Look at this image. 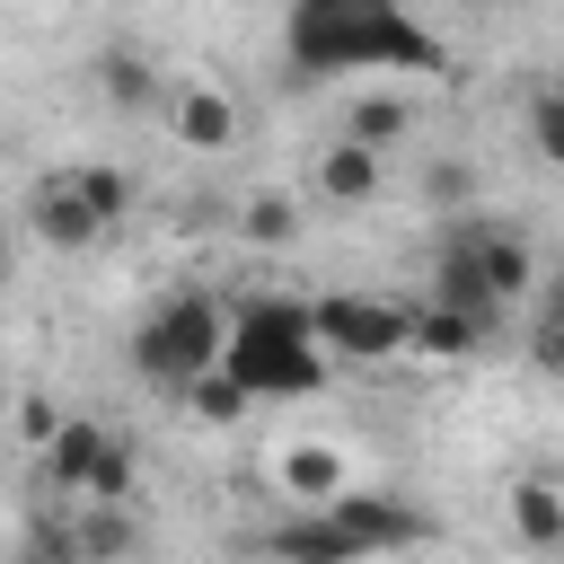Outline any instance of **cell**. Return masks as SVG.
Returning a JSON list of instances; mask_svg holds the SVG:
<instances>
[{
    "label": "cell",
    "instance_id": "2",
    "mask_svg": "<svg viewBox=\"0 0 564 564\" xmlns=\"http://www.w3.org/2000/svg\"><path fill=\"white\" fill-rule=\"evenodd\" d=\"M220 370L264 405V397H317L335 379L317 326H308V300H282V291H256L229 308L220 326Z\"/></svg>",
    "mask_w": 564,
    "mask_h": 564
},
{
    "label": "cell",
    "instance_id": "9",
    "mask_svg": "<svg viewBox=\"0 0 564 564\" xmlns=\"http://www.w3.org/2000/svg\"><path fill=\"white\" fill-rule=\"evenodd\" d=\"M485 335H494V317H467L449 300H405V352L414 361H467V352H485Z\"/></svg>",
    "mask_w": 564,
    "mask_h": 564
},
{
    "label": "cell",
    "instance_id": "22",
    "mask_svg": "<svg viewBox=\"0 0 564 564\" xmlns=\"http://www.w3.org/2000/svg\"><path fill=\"white\" fill-rule=\"evenodd\" d=\"M467 194H476V176H467L458 159H432V167H423V203H432V212H467Z\"/></svg>",
    "mask_w": 564,
    "mask_h": 564
},
{
    "label": "cell",
    "instance_id": "10",
    "mask_svg": "<svg viewBox=\"0 0 564 564\" xmlns=\"http://www.w3.org/2000/svg\"><path fill=\"white\" fill-rule=\"evenodd\" d=\"M256 546H264V555H282V564H361V555H352V538L335 529V511H326V502H291V511L256 538Z\"/></svg>",
    "mask_w": 564,
    "mask_h": 564
},
{
    "label": "cell",
    "instance_id": "20",
    "mask_svg": "<svg viewBox=\"0 0 564 564\" xmlns=\"http://www.w3.org/2000/svg\"><path fill=\"white\" fill-rule=\"evenodd\" d=\"M70 185H79V203H88L106 229L132 212V176H123V167H106V159H79V167H70Z\"/></svg>",
    "mask_w": 564,
    "mask_h": 564
},
{
    "label": "cell",
    "instance_id": "19",
    "mask_svg": "<svg viewBox=\"0 0 564 564\" xmlns=\"http://www.w3.org/2000/svg\"><path fill=\"white\" fill-rule=\"evenodd\" d=\"M176 397H185V405H194L203 423H247V405H256V397H247V388H238V379H229L220 361H212V370H194V379H185Z\"/></svg>",
    "mask_w": 564,
    "mask_h": 564
},
{
    "label": "cell",
    "instance_id": "3",
    "mask_svg": "<svg viewBox=\"0 0 564 564\" xmlns=\"http://www.w3.org/2000/svg\"><path fill=\"white\" fill-rule=\"evenodd\" d=\"M529 291H538V247H529V229H520V220H494V212H449V229H441V247H432V291H423V300H449V308L502 326V308H520Z\"/></svg>",
    "mask_w": 564,
    "mask_h": 564
},
{
    "label": "cell",
    "instance_id": "21",
    "mask_svg": "<svg viewBox=\"0 0 564 564\" xmlns=\"http://www.w3.org/2000/svg\"><path fill=\"white\" fill-rule=\"evenodd\" d=\"M529 370H538V379H555V370H564V300H555V291L538 300V326H529Z\"/></svg>",
    "mask_w": 564,
    "mask_h": 564
},
{
    "label": "cell",
    "instance_id": "8",
    "mask_svg": "<svg viewBox=\"0 0 564 564\" xmlns=\"http://www.w3.org/2000/svg\"><path fill=\"white\" fill-rule=\"evenodd\" d=\"M167 132H176L194 159H220V150H238V97H229L220 79H185V88L167 97Z\"/></svg>",
    "mask_w": 564,
    "mask_h": 564
},
{
    "label": "cell",
    "instance_id": "24",
    "mask_svg": "<svg viewBox=\"0 0 564 564\" xmlns=\"http://www.w3.org/2000/svg\"><path fill=\"white\" fill-rule=\"evenodd\" d=\"M449 9H467V18H494V9H511V0H449Z\"/></svg>",
    "mask_w": 564,
    "mask_h": 564
},
{
    "label": "cell",
    "instance_id": "23",
    "mask_svg": "<svg viewBox=\"0 0 564 564\" xmlns=\"http://www.w3.org/2000/svg\"><path fill=\"white\" fill-rule=\"evenodd\" d=\"M53 423H62V405H53V397H18V441H35V449H44V432H53Z\"/></svg>",
    "mask_w": 564,
    "mask_h": 564
},
{
    "label": "cell",
    "instance_id": "4",
    "mask_svg": "<svg viewBox=\"0 0 564 564\" xmlns=\"http://www.w3.org/2000/svg\"><path fill=\"white\" fill-rule=\"evenodd\" d=\"M220 326H229V300L185 282V291H167L159 308H141V326H132V370H141L150 388H185L194 370L220 361Z\"/></svg>",
    "mask_w": 564,
    "mask_h": 564
},
{
    "label": "cell",
    "instance_id": "25",
    "mask_svg": "<svg viewBox=\"0 0 564 564\" xmlns=\"http://www.w3.org/2000/svg\"><path fill=\"white\" fill-rule=\"evenodd\" d=\"M0 282H9V238H0Z\"/></svg>",
    "mask_w": 564,
    "mask_h": 564
},
{
    "label": "cell",
    "instance_id": "16",
    "mask_svg": "<svg viewBox=\"0 0 564 564\" xmlns=\"http://www.w3.org/2000/svg\"><path fill=\"white\" fill-rule=\"evenodd\" d=\"M405 132H414L405 97H352V115H344V141H361V150H397Z\"/></svg>",
    "mask_w": 564,
    "mask_h": 564
},
{
    "label": "cell",
    "instance_id": "1",
    "mask_svg": "<svg viewBox=\"0 0 564 564\" xmlns=\"http://www.w3.org/2000/svg\"><path fill=\"white\" fill-rule=\"evenodd\" d=\"M282 62L291 79H326V70H441L449 53L423 18H405V0H291Z\"/></svg>",
    "mask_w": 564,
    "mask_h": 564
},
{
    "label": "cell",
    "instance_id": "18",
    "mask_svg": "<svg viewBox=\"0 0 564 564\" xmlns=\"http://www.w3.org/2000/svg\"><path fill=\"white\" fill-rule=\"evenodd\" d=\"M520 132H529V159H538V167H555V159H564V88H555V79H538V88H529Z\"/></svg>",
    "mask_w": 564,
    "mask_h": 564
},
{
    "label": "cell",
    "instance_id": "12",
    "mask_svg": "<svg viewBox=\"0 0 564 564\" xmlns=\"http://www.w3.org/2000/svg\"><path fill=\"white\" fill-rule=\"evenodd\" d=\"M352 485V458L335 449V441H282L273 449V494L282 502H326V494H344Z\"/></svg>",
    "mask_w": 564,
    "mask_h": 564
},
{
    "label": "cell",
    "instance_id": "17",
    "mask_svg": "<svg viewBox=\"0 0 564 564\" xmlns=\"http://www.w3.org/2000/svg\"><path fill=\"white\" fill-rule=\"evenodd\" d=\"M238 238H247V247H291V238H300V203H291L282 185L247 194V203H238Z\"/></svg>",
    "mask_w": 564,
    "mask_h": 564
},
{
    "label": "cell",
    "instance_id": "14",
    "mask_svg": "<svg viewBox=\"0 0 564 564\" xmlns=\"http://www.w3.org/2000/svg\"><path fill=\"white\" fill-rule=\"evenodd\" d=\"M379 176H388V150H361V141H344V132L317 150V194H326V203H344V212H352V203H370V194H379Z\"/></svg>",
    "mask_w": 564,
    "mask_h": 564
},
{
    "label": "cell",
    "instance_id": "13",
    "mask_svg": "<svg viewBox=\"0 0 564 564\" xmlns=\"http://www.w3.org/2000/svg\"><path fill=\"white\" fill-rule=\"evenodd\" d=\"M97 97H106L115 115H150V106L167 97V79H159V62H150L141 44H106V53H97Z\"/></svg>",
    "mask_w": 564,
    "mask_h": 564
},
{
    "label": "cell",
    "instance_id": "6",
    "mask_svg": "<svg viewBox=\"0 0 564 564\" xmlns=\"http://www.w3.org/2000/svg\"><path fill=\"white\" fill-rule=\"evenodd\" d=\"M326 511H335V529L352 538V555H397V546H423L432 538V520L414 511V502H397V494H326Z\"/></svg>",
    "mask_w": 564,
    "mask_h": 564
},
{
    "label": "cell",
    "instance_id": "5",
    "mask_svg": "<svg viewBox=\"0 0 564 564\" xmlns=\"http://www.w3.org/2000/svg\"><path fill=\"white\" fill-rule=\"evenodd\" d=\"M308 326L326 344V361L344 370H370V361H405V300H379V291H326L308 300Z\"/></svg>",
    "mask_w": 564,
    "mask_h": 564
},
{
    "label": "cell",
    "instance_id": "15",
    "mask_svg": "<svg viewBox=\"0 0 564 564\" xmlns=\"http://www.w3.org/2000/svg\"><path fill=\"white\" fill-rule=\"evenodd\" d=\"M511 538L538 546V555L564 546V485H555V476H520V485H511Z\"/></svg>",
    "mask_w": 564,
    "mask_h": 564
},
{
    "label": "cell",
    "instance_id": "11",
    "mask_svg": "<svg viewBox=\"0 0 564 564\" xmlns=\"http://www.w3.org/2000/svg\"><path fill=\"white\" fill-rule=\"evenodd\" d=\"M106 441H115V423H97V414H62L53 432H44V476H53V494H88V476H97V458H106Z\"/></svg>",
    "mask_w": 564,
    "mask_h": 564
},
{
    "label": "cell",
    "instance_id": "7",
    "mask_svg": "<svg viewBox=\"0 0 564 564\" xmlns=\"http://www.w3.org/2000/svg\"><path fill=\"white\" fill-rule=\"evenodd\" d=\"M26 229H35L53 256H79V247H97V238H106V220L79 203L70 167H53V176H35V185H26Z\"/></svg>",
    "mask_w": 564,
    "mask_h": 564
}]
</instances>
